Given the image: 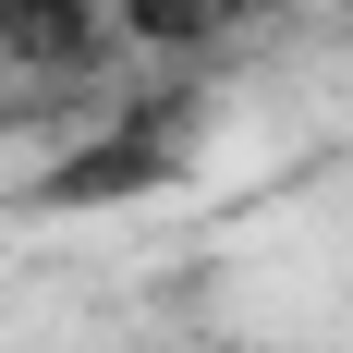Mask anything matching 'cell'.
Instances as JSON below:
<instances>
[{
	"label": "cell",
	"mask_w": 353,
	"mask_h": 353,
	"mask_svg": "<svg viewBox=\"0 0 353 353\" xmlns=\"http://www.w3.org/2000/svg\"><path fill=\"white\" fill-rule=\"evenodd\" d=\"M0 49L12 61H98L110 0H0Z\"/></svg>",
	"instance_id": "6da1fadb"
}]
</instances>
